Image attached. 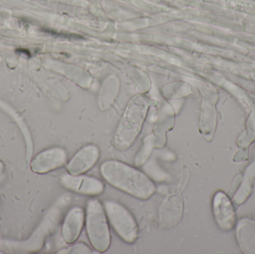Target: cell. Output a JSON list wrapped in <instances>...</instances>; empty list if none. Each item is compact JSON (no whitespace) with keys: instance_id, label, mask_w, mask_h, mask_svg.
Here are the masks:
<instances>
[{"instance_id":"obj_1","label":"cell","mask_w":255,"mask_h":254,"mask_svg":"<svg viewBox=\"0 0 255 254\" xmlns=\"http://www.w3.org/2000/svg\"><path fill=\"white\" fill-rule=\"evenodd\" d=\"M100 173L111 186L138 199H148L155 192V185L146 174L125 163L105 161Z\"/></svg>"},{"instance_id":"obj_2","label":"cell","mask_w":255,"mask_h":254,"mask_svg":"<svg viewBox=\"0 0 255 254\" xmlns=\"http://www.w3.org/2000/svg\"><path fill=\"white\" fill-rule=\"evenodd\" d=\"M148 105V100L142 95H137L128 104L114 140L118 150H127L133 146L142 129Z\"/></svg>"},{"instance_id":"obj_3","label":"cell","mask_w":255,"mask_h":254,"mask_svg":"<svg viewBox=\"0 0 255 254\" xmlns=\"http://www.w3.org/2000/svg\"><path fill=\"white\" fill-rule=\"evenodd\" d=\"M85 224L92 247L100 253L107 252L112 243V235L104 206L100 200L92 198L87 203Z\"/></svg>"},{"instance_id":"obj_4","label":"cell","mask_w":255,"mask_h":254,"mask_svg":"<svg viewBox=\"0 0 255 254\" xmlns=\"http://www.w3.org/2000/svg\"><path fill=\"white\" fill-rule=\"evenodd\" d=\"M103 206L109 222L118 235L128 244L134 243L139 237V227L131 213L125 206L112 200H106Z\"/></svg>"},{"instance_id":"obj_5","label":"cell","mask_w":255,"mask_h":254,"mask_svg":"<svg viewBox=\"0 0 255 254\" xmlns=\"http://www.w3.org/2000/svg\"><path fill=\"white\" fill-rule=\"evenodd\" d=\"M61 184L69 190L81 195L97 196L105 190V185L97 177L82 174H64L61 177Z\"/></svg>"},{"instance_id":"obj_6","label":"cell","mask_w":255,"mask_h":254,"mask_svg":"<svg viewBox=\"0 0 255 254\" xmlns=\"http://www.w3.org/2000/svg\"><path fill=\"white\" fill-rule=\"evenodd\" d=\"M184 201L180 193L169 195L165 198L159 210V223L163 228L176 226L182 219Z\"/></svg>"},{"instance_id":"obj_7","label":"cell","mask_w":255,"mask_h":254,"mask_svg":"<svg viewBox=\"0 0 255 254\" xmlns=\"http://www.w3.org/2000/svg\"><path fill=\"white\" fill-rule=\"evenodd\" d=\"M100 151L94 144L88 145L76 152L67 165V169L71 174H82L94 168L98 162Z\"/></svg>"},{"instance_id":"obj_8","label":"cell","mask_w":255,"mask_h":254,"mask_svg":"<svg viewBox=\"0 0 255 254\" xmlns=\"http://www.w3.org/2000/svg\"><path fill=\"white\" fill-rule=\"evenodd\" d=\"M67 153L61 148H53L39 154L31 164L34 172L46 173L61 168L67 162Z\"/></svg>"},{"instance_id":"obj_9","label":"cell","mask_w":255,"mask_h":254,"mask_svg":"<svg viewBox=\"0 0 255 254\" xmlns=\"http://www.w3.org/2000/svg\"><path fill=\"white\" fill-rule=\"evenodd\" d=\"M85 223V211L82 207L70 209L64 218L61 236L64 243L72 245L80 237Z\"/></svg>"},{"instance_id":"obj_10","label":"cell","mask_w":255,"mask_h":254,"mask_svg":"<svg viewBox=\"0 0 255 254\" xmlns=\"http://www.w3.org/2000/svg\"><path fill=\"white\" fill-rule=\"evenodd\" d=\"M213 211L216 222L221 229L230 231L236 223L235 210L226 194L217 192L213 201Z\"/></svg>"},{"instance_id":"obj_11","label":"cell","mask_w":255,"mask_h":254,"mask_svg":"<svg viewBox=\"0 0 255 254\" xmlns=\"http://www.w3.org/2000/svg\"><path fill=\"white\" fill-rule=\"evenodd\" d=\"M238 243L246 253L255 254V223L244 219L240 222L237 231Z\"/></svg>"},{"instance_id":"obj_12","label":"cell","mask_w":255,"mask_h":254,"mask_svg":"<svg viewBox=\"0 0 255 254\" xmlns=\"http://www.w3.org/2000/svg\"><path fill=\"white\" fill-rule=\"evenodd\" d=\"M154 146H155V142H154V138L149 137L145 140L142 149L140 151H139L136 158H135L134 164L136 167H141L147 162V161L149 159L150 156H151L152 149Z\"/></svg>"},{"instance_id":"obj_13","label":"cell","mask_w":255,"mask_h":254,"mask_svg":"<svg viewBox=\"0 0 255 254\" xmlns=\"http://www.w3.org/2000/svg\"><path fill=\"white\" fill-rule=\"evenodd\" d=\"M64 254H91L94 253L91 248L84 243H79L77 244L70 246L68 249L61 252Z\"/></svg>"}]
</instances>
